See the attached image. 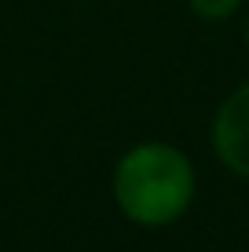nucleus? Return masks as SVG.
<instances>
[{
    "label": "nucleus",
    "mask_w": 249,
    "mask_h": 252,
    "mask_svg": "<svg viewBox=\"0 0 249 252\" xmlns=\"http://www.w3.org/2000/svg\"><path fill=\"white\" fill-rule=\"evenodd\" d=\"M117 208L132 223L165 227L179 220L194 197V168L176 146L140 143L117 161L114 172Z\"/></svg>",
    "instance_id": "nucleus-1"
},
{
    "label": "nucleus",
    "mask_w": 249,
    "mask_h": 252,
    "mask_svg": "<svg viewBox=\"0 0 249 252\" xmlns=\"http://www.w3.org/2000/svg\"><path fill=\"white\" fill-rule=\"evenodd\" d=\"M213 146L231 172L249 179V84L231 92L213 121Z\"/></svg>",
    "instance_id": "nucleus-2"
},
{
    "label": "nucleus",
    "mask_w": 249,
    "mask_h": 252,
    "mask_svg": "<svg viewBox=\"0 0 249 252\" xmlns=\"http://www.w3.org/2000/svg\"><path fill=\"white\" fill-rule=\"evenodd\" d=\"M238 4H242V0H191V7L202 19H227V15H235Z\"/></svg>",
    "instance_id": "nucleus-3"
},
{
    "label": "nucleus",
    "mask_w": 249,
    "mask_h": 252,
    "mask_svg": "<svg viewBox=\"0 0 249 252\" xmlns=\"http://www.w3.org/2000/svg\"><path fill=\"white\" fill-rule=\"evenodd\" d=\"M246 37H249V26H246Z\"/></svg>",
    "instance_id": "nucleus-4"
}]
</instances>
